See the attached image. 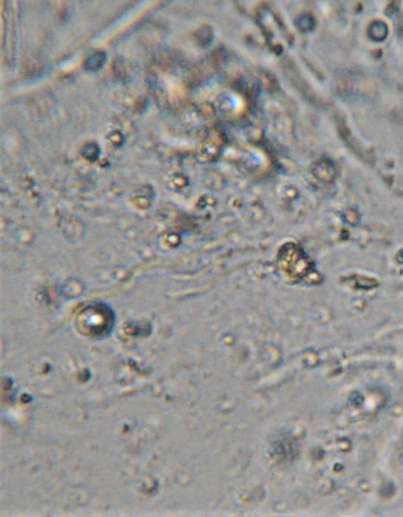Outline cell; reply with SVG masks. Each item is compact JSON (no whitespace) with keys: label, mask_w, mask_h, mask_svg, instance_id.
<instances>
[{"label":"cell","mask_w":403,"mask_h":517,"mask_svg":"<svg viewBox=\"0 0 403 517\" xmlns=\"http://www.w3.org/2000/svg\"><path fill=\"white\" fill-rule=\"evenodd\" d=\"M387 25L381 21H375L369 28V35L370 38L375 41H382L387 37Z\"/></svg>","instance_id":"cell-1"},{"label":"cell","mask_w":403,"mask_h":517,"mask_svg":"<svg viewBox=\"0 0 403 517\" xmlns=\"http://www.w3.org/2000/svg\"><path fill=\"white\" fill-rule=\"evenodd\" d=\"M105 61V54L103 52H96L87 59L85 67L90 71H98L104 65Z\"/></svg>","instance_id":"cell-2"}]
</instances>
